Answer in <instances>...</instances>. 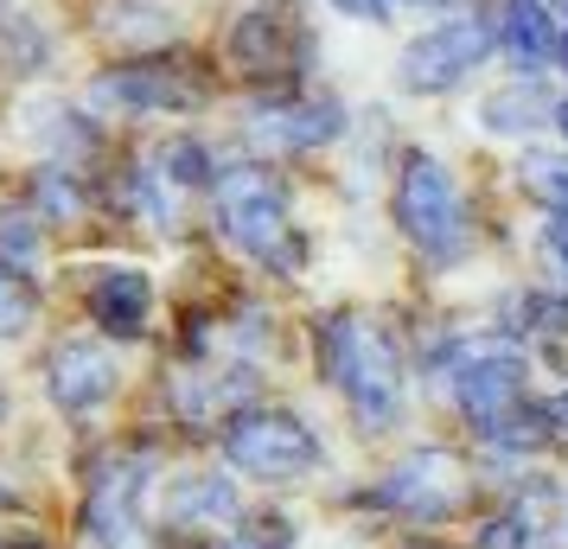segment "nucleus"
Segmentation results:
<instances>
[{"label":"nucleus","mask_w":568,"mask_h":549,"mask_svg":"<svg viewBox=\"0 0 568 549\" xmlns=\"http://www.w3.org/2000/svg\"><path fill=\"white\" fill-rule=\"evenodd\" d=\"M326 365H333V384L345 390V403L358 409L371 428H384L396 416V396H403V358L396 345L384 339V326L345 314L326 326Z\"/></svg>","instance_id":"f257e3e1"},{"label":"nucleus","mask_w":568,"mask_h":549,"mask_svg":"<svg viewBox=\"0 0 568 549\" xmlns=\"http://www.w3.org/2000/svg\"><path fill=\"white\" fill-rule=\"evenodd\" d=\"M217 224L243 256L287 262V192L262 166H236L217 180Z\"/></svg>","instance_id":"f03ea898"},{"label":"nucleus","mask_w":568,"mask_h":549,"mask_svg":"<svg viewBox=\"0 0 568 549\" xmlns=\"http://www.w3.org/2000/svg\"><path fill=\"white\" fill-rule=\"evenodd\" d=\"M440 384L454 390L460 409L491 416V409L517 403V390H524V358H517L511 339H498V333H473V339H460L447 358H440Z\"/></svg>","instance_id":"7ed1b4c3"},{"label":"nucleus","mask_w":568,"mask_h":549,"mask_svg":"<svg viewBox=\"0 0 568 549\" xmlns=\"http://www.w3.org/2000/svg\"><path fill=\"white\" fill-rule=\"evenodd\" d=\"M224 454H231L236 472L250 479H268V486H287L320 460V441L294 416H236L224 428Z\"/></svg>","instance_id":"20e7f679"},{"label":"nucleus","mask_w":568,"mask_h":549,"mask_svg":"<svg viewBox=\"0 0 568 549\" xmlns=\"http://www.w3.org/2000/svg\"><path fill=\"white\" fill-rule=\"evenodd\" d=\"M396 224L409 231V243H422L428 256H454L466 236L460 199H454V180L440 173L428 154H409L403 166V185H396Z\"/></svg>","instance_id":"39448f33"},{"label":"nucleus","mask_w":568,"mask_h":549,"mask_svg":"<svg viewBox=\"0 0 568 549\" xmlns=\"http://www.w3.org/2000/svg\"><path fill=\"white\" fill-rule=\"evenodd\" d=\"M491 39H498V32H491L486 20H454V27H435L428 39H415L409 52L396 58V83L415 90V96H435V90H447V83H460L466 71L491 52Z\"/></svg>","instance_id":"423d86ee"},{"label":"nucleus","mask_w":568,"mask_h":549,"mask_svg":"<svg viewBox=\"0 0 568 549\" xmlns=\"http://www.w3.org/2000/svg\"><path fill=\"white\" fill-rule=\"evenodd\" d=\"M384 498L396 511H409V518H447L466 498V467L454 454H440V447H422V454H409L403 467L389 472Z\"/></svg>","instance_id":"0eeeda50"},{"label":"nucleus","mask_w":568,"mask_h":549,"mask_svg":"<svg viewBox=\"0 0 568 549\" xmlns=\"http://www.w3.org/2000/svg\"><path fill=\"white\" fill-rule=\"evenodd\" d=\"M45 390L64 416H90L115 396V358L97 339H64L45 358Z\"/></svg>","instance_id":"6e6552de"},{"label":"nucleus","mask_w":568,"mask_h":549,"mask_svg":"<svg viewBox=\"0 0 568 549\" xmlns=\"http://www.w3.org/2000/svg\"><path fill=\"white\" fill-rule=\"evenodd\" d=\"M134 498H141V460H134V454H109V460H97L90 505H83V537L103 543V549H129Z\"/></svg>","instance_id":"1a4fd4ad"},{"label":"nucleus","mask_w":568,"mask_h":549,"mask_svg":"<svg viewBox=\"0 0 568 549\" xmlns=\"http://www.w3.org/2000/svg\"><path fill=\"white\" fill-rule=\"evenodd\" d=\"M148 301H154V288H148L141 268H103V275L90 282V314H97V326L115 333V339H134V333L148 326Z\"/></svg>","instance_id":"9d476101"},{"label":"nucleus","mask_w":568,"mask_h":549,"mask_svg":"<svg viewBox=\"0 0 568 549\" xmlns=\"http://www.w3.org/2000/svg\"><path fill=\"white\" fill-rule=\"evenodd\" d=\"M250 134L268 148H320L338 134V109L333 103H275L250 115Z\"/></svg>","instance_id":"9b49d317"},{"label":"nucleus","mask_w":568,"mask_h":549,"mask_svg":"<svg viewBox=\"0 0 568 549\" xmlns=\"http://www.w3.org/2000/svg\"><path fill=\"white\" fill-rule=\"evenodd\" d=\"M97 96L103 103H129V109H185V103H199V83H173L166 71L141 64V71H109L97 83Z\"/></svg>","instance_id":"f8f14e48"},{"label":"nucleus","mask_w":568,"mask_h":549,"mask_svg":"<svg viewBox=\"0 0 568 549\" xmlns=\"http://www.w3.org/2000/svg\"><path fill=\"white\" fill-rule=\"evenodd\" d=\"M166 518L173 523H231L236 518V486L217 472H192L166 492Z\"/></svg>","instance_id":"ddd939ff"},{"label":"nucleus","mask_w":568,"mask_h":549,"mask_svg":"<svg viewBox=\"0 0 568 549\" xmlns=\"http://www.w3.org/2000/svg\"><path fill=\"white\" fill-rule=\"evenodd\" d=\"M498 39H505V52H517L524 64H542V58L562 52V39H556V27L542 20L537 0H511V7H505V27H498Z\"/></svg>","instance_id":"4468645a"},{"label":"nucleus","mask_w":568,"mask_h":549,"mask_svg":"<svg viewBox=\"0 0 568 549\" xmlns=\"http://www.w3.org/2000/svg\"><path fill=\"white\" fill-rule=\"evenodd\" d=\"M479 428H486L491 447H542L549 441V409H537V403H505V409H491V416H479Z\"/></svg>","instance_id":"2eb2a0df"},{"label":"nucleus","mask_w":568,"mask_h":549,"mask_svg":"<svg viewBox=\"0 0 568 549\" xmlns=\"http://www.w3.org/2000/svg\"><path fill=\"white\" fill-rule=\"evenodd\" d=\"M231 52L243 58L250 71H282V27H275V13H250V20H236Z\"/></svg>","instance_id":"dca6fc26"},{"label":"nucleus","mask_w":568,"mask_h":549,"mask_svg":"<svg viewBox=\"0 0 568 549\" xmlns=\"http://www.w3.org/2000/svg\"><path fill=\"white\" fill-rule=\"evenodd\" d=\"M32 314H39V294H32V282L7 256H0V339H20V333L32 326Z\"/></svg>","instance_id":"f3484780"},{"label":"nucleus","mask_w":568,"mask_h":549,"mask_svg":"<svg viewBox=\"0 0 568 549\" xmlns=\"http://www.w3.org/2000/svg\"><path fill=\"white\" fill-rule=\"evenodd\" d=\"M530 115H549V122H556V103H549L542 90H530V83H524V90H498V96L486 103V122H491L498 134H511V129H537Z\"/></svg>","instance_id":"a211bd4d"},{"label":"nucleus","mask_w":568,"mask_h":549,"mask_svg":"<svg viewBox=\"0 0 568 549\" xmlns=\"http://www.w3.org/2000/svg\"><path fill=\"white\" fill-rule=\"evenodd\" d=\"M154 166L173 180V192H199V185L211 180V154L199 148V141H166Z\"/></svg>","instance_id":"6ab92c4d"},{"label":"nucleus","mask_w":568,"mask_h":549,"mask_svg":"<svg viewBox=\"0 0 568 549\" xmlns=\"http://www.w3.org/2000/svg\"><path fill=\"white\" fill-rule=\"evenodd\" d=\"M524 185L549 199V205H568V160L556 154H524Z\"/></svg>","instance_id":"aec40b11"},{"label":"nucleus","mask_w":568,"mask_h":549,"mask_svg":"<svg viewBox=\"0 0 568 549\" xmlns=\"http://www.w3.org/2000/svg\"><path fill=\"white\" fill-rule=\"evenodd\" d=\"M231 549H287V523L282 518H262V523H250Z\"/></svg>","instance_id":"412c9836"},{"label":"nucleus","mask_w":568,"mask_h":549,"mask_svg":"<svg viewBox=\"0 0 568 549\" xmlns=\"http://www.w3.org/2000/svg\"><path fill=\"white\" fill-rule=\"evenodd\" d=\"M524 530H530L524 518H498L486 530V549H530V537H524Z\"/></svg>","instance_id":"4be33fe9"},{"label":"nucleus","mask_w":568,"mask_h":549,"mask_svg":"<svg viewBox=\"0 0 568 549\" xmlns=\"http://www.w3.org/2000/svg\"><path fill=\"white\" fill-rule=\"evenodd\" d=\"M338 13H352V20H389L403 0H333Z\"/></svg>","instance_id":"5701e85b"},{"label":"nucleus","mask_w":568,"mask_h":549,"mask_svg":"<svg viewBox=\"0 0 568 549\" xmlns=\"http://www.w3.org/2000/svg\"><path fill=\"white\" fill-rule=\"evenodd\" d=\"M542 243H549V256H562V262H568V211H556V217H549Z\"/></svg>","instance_id":"b1692460"},{"label":"nucleus","mask_w":568,"mask_h":549,"mask_svg":"<svg viewBox=\"0 0 568 549\" xmlns=\"http://www.w3.org/2000/svg\"><path fill=\"white\" fill-rule=\"evenodd\" d=\"M556 122H562V134H568V103H562V109H556Z\"/></svg>","instance_id":"393cba45"},{"label":"nucleus","mask_w":568,"mask_h":549,"mask_svg":"<svg viewBox=\"0 0 568 549\" xmlns=\"http://www.w3.org/2000/svg\"><path fill=\"white\" fill-rule=\"evenodd\" d=\"M562 64H568V32H562Z\"/></svg>","instance_id":"a878e982"},{"label":"nucleus","mask_w":568,"mask_h":549,"mask_svg":"<svg viewBox=\"0 0 568 549\" xmlns=\"http://www.w3.org/2000/svg\"><path fill=\"white\" fill-rule=\"evenodd\" d=\"M562 421H568V396H562Z\"/></svg>","instance_id":"bb28decb"},{"label":"nucleus","mask_w":568,"mask_h":549,"mask_svg":"<svg viewBox=\"0 0 568 549\" xmlns=\"http://www.w3.org/2000/svg\"><path fill=\"white\" fill-rule=\"evenodd\" d=\"M0 505H7V492H0Z\"/></svg>","instance_id":"cd10ccee"}]
</instances>
